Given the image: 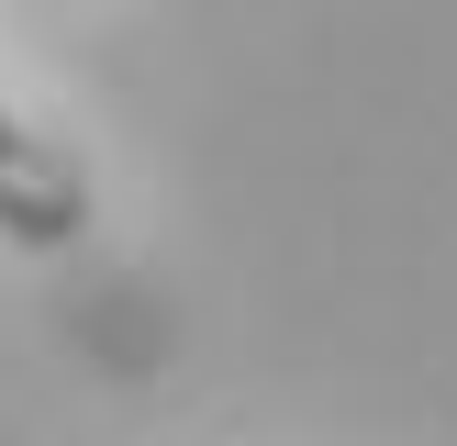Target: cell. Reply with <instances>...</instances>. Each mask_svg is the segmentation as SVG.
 Returning <instances> with one entry per match:
<instances>
[{
    "mask_svg": "<svg viewBox=\"0 0 457 446\" xmlns=\"http://www.w3.org/2000/svg\"><path fill=\"white\" fill-rule=\"evenodd\" d=\"M89 223V178L67 145H45V134H22L12 112H0V235L12 245H79Z\"/></svg>",
    "mask_w": 457,
    "mask_h": 446,
    "instance_id": "6da1fadb",
    "label": "cell"
}]
</instances>
